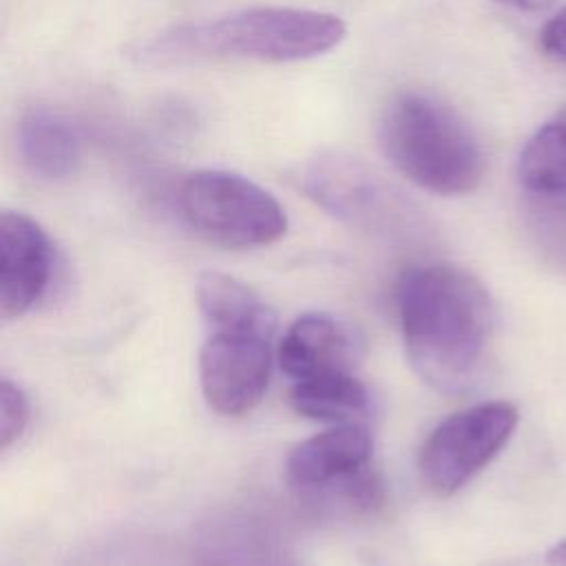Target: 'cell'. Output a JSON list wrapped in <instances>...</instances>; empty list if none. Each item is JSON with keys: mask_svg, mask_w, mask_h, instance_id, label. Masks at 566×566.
I'll return each mask as SVG.
<instances>
[{"mask_svg": "<svg viewBox=\"0 0 566 566\" xmlns=\"http://www.w3.org/2000/svg\"><path fill=\"white\" fill-rule=\"evenodd\" d=\"M495 2L506 4V7H513V9H520V11L537 13V11H546V9H551L557 0H495Z\"/></svg>", "mask_w": 566, "mask_h": 566, "instance_id": "obj_18", "label": "cell"}, {"mask_svg": "<svg viewBox=\"0 0 566 566\" xmlns=\"http://www.w3.org/2000/svg\"><path fill=\"white\" fill-rule=\"evenodd\" d=\"M544 559H546V566H566V539L551 546Z\"/></svg>", "mask_w": 566, "mask_h": 566, "instance_id": "obj_19", "label": "cell"}, {"mask_svg": "<svg viewBox=\"0 0 566 566\" xmlns=\"http://www.w3.org/2000/svg\"><path fill=\"white\" fill-rule=\"evenodd\" d=\"M345 22L325 11L254 7L219 20L179 24L142 42L133 55L142 64L168 66L201 60L301 62L338 46Z\"/></svg>", "mask_w": 566, "mask_h": 566, "instance_id": "obj_2", "label": "cell"}, {"mask_svg": "<svg viewBox=\"0 0 566 566\" xmlns=\"http://www.w3.org/2000/svg\"><path fill=\"white\" fill-rule=\"evenodd\" d=\"M517 177L531 195H566V106L526 139Z\"/></svg>", "mask_w": 566, "mask_h": 566, "instance_id": "obj_14", "label": "cell"}, {"mask_svg": "<svg viewBox=\"0 0 566 566\" xmlns=\"http://www.w3.org/2000/svg\"><path fill=\"white\" fill-rule=\"evenodd\" d=\"M371 449L374 440L367 427L358 422L338 424L298 442L290 451L285 462L287 480L305 495L321 491L363 471Z\"/></svg>", "mask_w": 566, "mask_h": 566, "instance_id": "obj_10", "label": "cell"}, {"mask_svg": "<svg viewBox=\"0 0 566 566\" xmlns=\"http://www.w3.org/2000/svg\"><path fill=\"white\" fill-rule=\"evenodd\" d=\"M29 398L9 378L0 380V449H9L27 429Z\"/></svg>", "mask_w": 566, "mask_h": 566, "instance_id": "obj_16", "label": "cell"}, {"mask_svg": "<svg viewBox=\"0 0 566 566\" xmlns=\"http://www.w3.org/2000/svg\"><path fill=\"white\" fill-rule=\"evenodd\" d=\"M358 358L360 340L356 332L327 314L301 316L279 345V363L294 380L352 374Z\"/></svg>", "mask_w": 566, "mask_h": 566, "instance_id": "obj_9", "label": "cell"}, {"mask_svg": "<svg viewBox=\"0 0 566 566\" xmlns=\"http://www.w3.org/2000/svg\"><path fill=\"white\" fill-rule=\"evenodd\" d=\"M398 312L413 371L440 394L473 389L486 367L493 303L486 287L453 265H420L402 274Z\"/></svg>", "mask_w": 566, "mask_h": 566, "instance_id": "obj_1", "label": "cell"}, {"mask_svg": "<svg viewBox=\"0 0 566 566\" xmlns=\"http://www.w3.org/2000/svg\"><path fill=\"white\" fill-rule=\"evenodd\" d=\"M298 184L303 192L336 219L376 234H396L411 226V203L365 161L323 153L310 159Z\"/></svg>", "mask_w": 566, "mask_h": 566, "instance_id": "obj_5", "label": "cell"}, {"mask_svg": "<svg viewBox=\"0 0 566 566\" xmlns=\"http://www.w3.org/2000/svg\"><path fill=\"white\" fill-rule=\"evenodd\" d=\"M526 223L542 259L566 276V195H533Z\"/></svg>", "mask_w": 566, "mask_h": 566, "instance_id": "obj_15", "label": "cell"}, {"mask_svg": "<svg viewBox=\"0 0 566 566\" xmlns=\"http://www.w3.org/2000/svg\"><path fill=\"white\" fill-rule=\"evenodd\" d=\"M287 402L305 418L349 424L367 413L369 394L352 374H332L296 380L287 394Z\"/></svg>", "mask_w": 566, "mask_h": 566, "instance_id": "obj_13", "label": "cell"}, {"mask_svg": "<svg viewBox=\"0 0 566 566\" xmlns=\"http://www.w3.org/2000/svg\"><path fill=\"white\" fill-rule=\"evenodd\" d=\"M539 44L548 55L566 62V7L544 24L539 33Z\"/></svg>", "mask_w": 566, "mask_h": 566, "instance_id": "obj_17", "label": "cell"}, {"mask_svg": "<svg viewBox=\"0 0 566 566\" xmlns=\"http://www.w3.org/2000/svg\"><path fill=\"white\" fill-rule=\"evenodd\" d=\"M18 153L33 177L60 181L77 170L82 139L77 128L62 113L33 106L18 124Z\"/></svg>", "mask_w": 566, "mask_h": 566, "instance_id": "obj_11", "label": "cell"}, {"mask_svg": "<svg viewBox=\"0 0 566 566\" xmlns=\"http://www.w3.org/2000/svg\"><path fill=\"white\" fill-rule=\"evenodd\" d=\"M53 270V248L38 221L4 210L0 217V312L22 316L44 294Z\"/></svg>", "mask_w": 566, "mask_h": 566, "instance_id": "obj_8", "label": "cell"}, {"mask_svg": "<svg viewBox=\"0 0 566 566\" xmlns=\"http://www.w3.org/2000/svg\"><path fill=\"white\" fill-rule=\"evenodd\" d=\"M201 314L214 332H261L272 336L274 312L248 285L223 272H206L197 283Z\"/></svg>", "mask_w": 566, "mask_h": 566, "instance_id": "obj_12", "label": "cell"}, {"mask_svg": "<svg viewBox=\"0 0 566 566\" xmlns=\"http://www.w3.org/2000/svg\"><path fill=\"white\" fill-rule=\"evenodd\" d=\"M517 409L504 400L480 402L442 420L420 451V475L440 497L460 491L511 440Z\"/></svg>", "mask_w": 566, "mask_h": 566, "instance_id": "obj_6", "label": "cell"}, {"mask_svg": "<svg viewBox=\"0 0 566 566\" xmlns=\"http://www.w3.org/2000/svg\"><path fill=\"white\" fill-rule=\"evenodd\" d=\"M270 343L261 332H212L199 354V378L214 411L241 416L259 405L270 380Z\"/></svg>", "mask_w": 566, "mask_h": 566, "instance_id": "obj_7", "label": "cell"}, {"mask_svg": "<svg viewBox=\"0 0 566 566\" xmlns=\"http://www.w3.org/2000/svg\"><path fill=\"white\" fill-rule=\"evenodd\" d=\"M380 144L394 168L436 195H464L480 186L484 153L467 122L442 99L402 91L380 117Z\"/></svg>", "mask_w": 566, "mask_h": 566, "instance_id": "obj_3", "label": "cell"}, {"mask_svg": "<svg viewBox=\"0 0 566 566\" xmlns=\"http://www.w3.org/2000/svg\"><path fill=\"white\" fill-rule=\"evenodd\" d=\"M177 201L186 223L223 248L268 245L287 230L281 203L239 172L197 170L179 186Z\"/></svg>", "mask_w": 566, "mask_h": 566, "instance_id": "obj_4", "label": "cell"}]
</instances>
